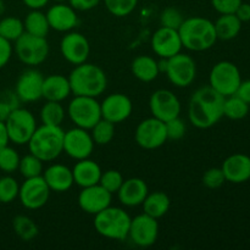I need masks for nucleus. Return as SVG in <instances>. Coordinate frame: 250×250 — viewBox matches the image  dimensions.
Returning <instances> with one entry per match:
<instances>
[{"instance_id":"f257e3e1","label":"nucleus","mask_w":250,"mask_h":250,"mask_svg":"<svg viewBox=\"0 0 250 250\" xmlns=\"http://www.w3.org/2000/svg\"><path fill=\"white\" fill-rule=\"evenodd\" d=\"M225 97L210 85L195 90L188 104V119L199 129L215 126L224 117Z\"/></svg>"},{"instance_id":"f03ea898","label":"nucleus","mask_w":250,"mask_h":250,"mask_svg":"<svg viewBox=\"0 0 250 250\" xmlns=\"http://www.w3.org/2000/svg\"><path fill=\"white\" fill-rule=\"evenodd\" d=\"M68 81L73 94L83 97L97 98L107 87V77L104 70L87 61L75 66L68 76Z\"/></svg>"},{"instance_id":"7ed1b4c3","label":"nucleus","mask_w":250,"mask_h":250,"mask_svg":"<svg viewBox=\"0 0 250 250\" xmlns=\"http://www.w3.org/2000/svg\"><path fill=\"white\" fill-rule=\"evenodd\" d=\"M183 48L192 51H205L217 41L214 22L200 16L185 19L178 28Z\"/></svg>"},{"instance_id":"20e7f679","label":"nucleus","mask_w":250,"mask_h":250,"mask_svg":"<svg viewBox=\"0 0 250 250\" xmlns=\"http://www.w3.org/2000/svg\"><path fill=\"white\" fill-rule=\"evenodd\" d=\"M63 136L65 131L61 126L42 125L37 127L27 143L29 153L41 159L43 163L54 161L63 153Z\"/></svg>"},{"instance_id":"39448f33","label":"nucleus","mask_w":250,"mask_h":250,"mask_svg":"<svg viewBox=\"0 0 250 250\" xmlns=\"http://www.w3.org/2000/svg\"><path fill=\"white\" fill-rule=\"evenodd\" d=\"M131 220L124 209L110 205L94 215L95 231L107 239L125 241L128 237Z\"/></svg>"},{"instance_id":"423d86ee","label":"nucleus","mask_w":250,"mask_h":250,"mask_svg":"<svg viewBox=\"0 0 250 250\" xmlns=\"http://www.w3.org/2000/svg\"><path fill=\"white\" fill-rule=\"evenodd\" d=\"M14 50L22 63L34 67L46 60L50 46L44 37H37L24 32L15 41Z\"/></svg>"},{"instance_id":"0eeeda50","label":"nucleus","mask_w":250,"mask_h":250,"mask_svg":"<svg viewBox=\"0 0 250 250\" xmlns=\"http://www.w3.org/2000/svg\"><path fill=\"white\" fill-rule=\"evenodd\" d=\"M67 115L76 127L90 131L102 119L100 103L97 98L75 95L67 106Z\"/></svg>"},{"instance_id":"6e6552de","label":"nucleus","mask_w":250,"mask_h":250,"mask_svg":"<svg viewBox=\"0 0 250 250\" xmlns=\"http://www.w3.org/2000/svg\"><path fill=\"white\" fill-rule=\"evenodd\" d=\"M242 82L241 71L231 61H220L215 63L209 75V85L225 98L233 95Z\"/></svg>"},{"instance_id":"1a4fd4ad","label":"nucleus","mask_w":250,"mask_h":250,"mask_svg":"<svg viewBox=\"0 0 250 250\" xmlns=\"http://www.w3.org/2000/svg\"><path fill=\"white\" fill-rule=\"evenodd\" d=\"M10 142L17 146L27 144L37 128L36 117L29 110L15 107L5 121Z\"/></svg>"},{"instance_id":"9d476101","label":"nucleus","mask_w":250,"mask_h":250,"mask_svg":"<svg viewBox=\"0 0 250 250\" xmlns=\"http://www.w3.org/2000/svg\"><path fill=\"white\" fill-rule=\"evenodd\" d=\"M165 73L176 87H189L197 77V65L192 56L181 51L172 58L166 59Z\"/></svg>"},{"instance_id":"9b49d317","label":"nucleus","mask_w":250,"mask_h":250,"mask_svg":"<svg viewBox=\"0 0 250 250\" xmlns=\"http://www.w3.org/2000/svg\"><path fill=\"white\" fill-rule=\"evenodd\" d=\"M134 139L141 148L153 150L163 146L167 141L165 122L149 117L139 122L134 133Z\"/></svg>"},{"instance_id":"f8f14e48","label":"nucleus","mask_w":250,"mask_h":250,"mask_svg":"<svg viewBox=\"0 0 250 250\" xmlns=\"http://www.w3.org/2000/svg\"><path fill=\"white\" fill-rule=\"evenodd\" d=\"M50 192L43 176L24 178V182L20 186L19 199L26 209L37 210L48 203Z\"/></svg>"},{"instance_id":"ddd939ff","label":"nucleus","mask_w":250,"mask_h":250,"mask_svg":"<svg viewBox=\"0 0 250 250\" xmlns=\"http://www.w3.org/2000/svg\"><path fill=\"white\" fill-rule=\"evenodd\" d=\"M159 236V224L156 219L146 214L137 215L131 220L128 237L132 243L139 248H149L155 244Z\"/></svg>"},{"instance_id":"4468645a","label":"nucleus","mask_w":250,"mask_h":250,"mask_svg":"<svg viewBox=\"0 0 250 250\" xmlns=\"http://www.w3.org/2000/svg\"><path fill=\"white\" fill-rule=\"evenodd\" d=\"M94 141L88 129L75 127L65 132L63 136V153L75 160H82L92 155Z\"/></svg>"},{"instance_id":"2eb2a0df","label":"nucleus","mask_w":250,"mask_h":250,"mask_svg":"<svg viewBox=\"0 0 250 250\" xmlns=\"http://www.w3.org/2000/svg\"><path fill=\"white\" fill-rule=\"evenodd\" d=\"M149 107L153 117L163 122L170 121L181 114L180 99L168 89L155 90L149 99Z\"/></svg>"},{"instance_id":"dca6fc26","label":"nucleus","mask_w":250,"mask_h":250,"mask_svg":"<svg viewBox=\"0 0 250 250\" xmlns=\"http://www.w3.org/2000/svg\"><path fill=\"white\" fill-rule=\"evenodd\" d=\"M60 53L67 62L80 65L89 58L90 44L80 32H67L60 42Z\"/></svg>"},{"instance_id":"f3484780","label":"nucleus","mask_w":250,"mask_h":250,"mask_svg":"<svg viewBox=\"0 0 250 250\" xmlns=\"http://www.w3.org/2000/svg\"><path fill=\"white\" fill-rule=\"evenodd\" d=\"M44 76L36 68L23 71L17 78L15 95L23 103H34L43 98Z\"/></svg>"},{"instance_id":"a211bd4d","label":"nucleus","mask_w":250,"mask_h":250,"mask_svg":"<svg viewBox=\"0 0 250 250\" xmlns=\"http://www.w3.org/2000/svg\"><path fill=\"white\" fill-rule=\"evenodd\" d=\"M102 117L112 122V124H121L131 116L133 111L132 100L122 93L110 94L100 103Z\"/></svg>"},{"instance_id":"6ab92c4d","label":"nucleus","mask_w":250,"mask_h":250,"mask_svg":"<svg viewBox=\"0 0 250 250\" xmlns=\"http://www.w3.org/2000/svg\"><path fill=\"white\" fill-rule=\"evenodd\" d=\"M151 49L161 59L172 58L181 53L183 45L177 29L163 27L156 29L151 37Z\"/></svg>"},{"instance_id":"aec40b11","label":"nucleus","mask_w":250,"mask_h":250,"mask_svg":"<svg viewBox=\"0 0 250 250\" xmlns=\"http://www.w3.org/2000/svg\"><path fill=\"white\" fill-rule=\"evenodd\" d=\"M112 194L104 187L98 185L82 188L78 194V207L89 215H97L111 205Z\"/></svg>"},{"instance_id":"412c9836","label":"nucleus","mask_w":250,"mask_h":250,"mask_svg":"<svg viewBox=\"0 0 250 250\" xmlns=\"http://www.w3.org/2000/svg\"><path fill=\"white\" fill-rule=\"evenodd\" d=\"M45 15L50 29H54V31L70 32L78 23L76 10L70 4L66 5L65 2H56L55 5L49 7Z\"/></svg>"},{"instance_id":"4be33fe9","label":"nucleus","mask_w":250,"mask_h":250,"mask_svg":"<svg viewBox=\"0 0 250 250\" xmlns=\"http://www.w3.org/2000/svg\"><path fill=\"white\" fill-rule=\"evenodd\" d=\"M221 168L226 182L234 185L247 182L250 180V156L242 153L232 154L222 163Z\"/></svg>"},{"instance_id":"5701e85b","label":"nucleus","mask_w":250,"mask_h":250,"mask_svg":"<svg viewBox=\"0 0 250 250\" xmlns=\"http://www.w3.org/2000/svg\"><path fill=\"white\" fill-rule=\"evenodd\" d=\"M148 193V186L144 182V180L138 177H132L124 181L116 194L122 205L133 208L143 204Z\"/></svg>"},{"instance_id":"b1692460","label":"nucleus","mask_w":250,"mask_h":250,"mask_svg":"<svg viewBox=\"0 0 250 250\" xmlns=\"http://www.w3.org/2000/svg\"><path fill=\"white\" fill-rule=\"evenodd\" d=\"M42 176L51 192H67L75 185L72 170L62 164H53L43 171Z\"/></svg>"},{"instance_id":"393cba45","label":"nucleus","mask_w":250,"mask_h":250,"mask_svg":"<svg viewBox=\"0 0 250 250\" xmlns=\"http://www.w3.org/2000/svg\"><path fill=\"white\" fill-rule=\"evenodd\" d=\"M102 172L103 171L100 166L98 165V163L90 160L89 158L77 160V163L72 168L73 181L81 188L98 185Z\"/></svg>"},{"instance_id":"a878e982","label":"nucleus","mask_w":250,"mask_h":250,"mask_svg":"<svg viewBox=\"0 0 250 250\" xmlns=\"http://www.w3.org/2000/svg\"><path fill=\"white\" fill-rule=\"evenodd\" d=\"M72 93L68 77L62 75H50L44 77L43 98L50 102H63Z\"/></svg>"},{"instance_id":"bb28decb","label":"nucleus","mask_w":250,"mask_h":250,"mask_svg":"<svg viewBox=\"0 0 250 250\" xmlns=\"http://www.w3.org/2000/svg\"><path fill=\"white\" fill-rule=\"evenodd\" d=\"M132 75L141 82H153L160 73L159 62L149 55H139L131 63Z\"/></svg>"},{"instance_id":"cd10ccee","label":"nucleus","mask_w":250,"mask_h":250,"mask_svg":"<svg viewBox=\"0 0 250 250\" xmlns=\"http://www.w3.org/2000/svg\"><path fill=\"white\" fill-rule=\"evenodd\" d=\"M142 207L144 214L158 220L167 214L171 207V200L166 193L156 190V192L148 193Z\"/></svg>"},{"instance_id":"c85d7f7f","label":"nucleus","mask_w":250,"mask_h":250,"mask_svg":"<svg viewBox=\"0 0 250 250\" xmlns=\"http://www.w3.org/2000/svg\"><path fill=\"white\" fill-rule=\"evenodd\" d=\"M216 37L220 41H231L239 34L242 29V21L236 14H222L214 22Z\"/></svg>"},{"instance_id":"c756f323","label":"nucleus","mask_w":250,"mask_h":250,"mask_svg":"<svg viewBox=\"0 0 250 250\" xmlns=\"http://www.w3.org/2000/svg\"><path fill=\"white\" fill-rule=\"evenodd\" d=\"M23 26L24 32L27 33L37 37H44V38H46L49 31H50L46 15L41 10H31V12H28L27 16L24 17Z\"/></svg>"},{"instance_id":"7c9ffc66","label":"nucleus","mask_w":250,"mask_h":250,"mask_svg":"<svg viewBox=\"0 0 250 250\" xmlns=\"http://www.w3.org/2000/svg\"><path fill=\"white\" fill-rule=\"evenodd\" d=\"M12 229L16 236L23 242H31L38 236L39 229L36 222L26 215H17L12 220Z\"/></svg>"},{"instance_id":"2f4dec72","label":"nucleus","mask_w":250,"mask_h":250,"mask_svg":"<svg viewBox=\"0 0 250 250\" xmlns=\"http://www.w3.org/2000/svg\"><path fill=\"white\" fill-rule=\"evenodd\" d=\"M66 116V112L60 102H50L46 100L45 104L41 109L42 125L50 126H61Z\"/></svg>"},{"instance_id":"473e14b6","label":"nucleus","mask_w":250,"mask_h":250,"mask_svg":"<svg viewBox=\"0 0 250 250\" xmlns=\"http://www.w3.org/2000/svg\"><path fill=\"white\" fill-rule=\"evenodd\" d=\"M249 114V104L237 97L236 94L225 98L224 102V116L229 120H243Z\"/></svg>"},{"instance_id":"72a5a7b5","label":"nucleus","mask_w":250,"mask_h":250,"mask_svg":"<svg viewBox=\"0 0 250 250\" xmlns=\"http://www.w3.org/2000/svg\"><path fill=\"white\" fill-rule=\"evenodd\" d=\"M90 134L97 146H106L115 137V124L102 117L90 129Z\"/></svg>"},{"instance_id":"f704fd0d","label":"nucleus","mask_w":250,"mask_h":250,"mask_svg":"<svg viewBox=\"0 0 250 250\" xmlns=\"http://www.w3.org/2000/svg\"><path fill=\"white\" fill-rule=\"evenodd\" d=\"M24 33L23 21L14 16L0 20V36L10 42H15Z\"/></svg>"},{"instance_id":"c9c22d12","label":"nucleus","mask_w":250,"mask_h":250,"mask_svg":"<svg viewBox=\"0 0 250 250\" xmlns=\"http://www.w3.org/2000/svg\"><path fill=\"white\" fill-rule=\"evenodd\" d=\"M19 171L24 178L38 177V176L43 175V161L29 153L28 155H24L20 160Z\"/></svg>"},{"instance_id":"e433bc0d","label":"nucleus","mask_w":250,"mask_h":250,"mask_svg":"<svg viewBox=\"0 0 250 250\" xmlns=\"http://www.w3.org/2000/svg\"><path fill=\"white\" fill-rule=\"evenodd\" d=\"M20 185L11 176L0 178V204H10L19 198Z\"/></svg>"},{"instance_id":"4c0bfd02","label":"nucleus","mask_w":250,"mask_h":250,"mask_svg":"<svg viewBox=\"0 0 250 250\" xmlns=\"http://www.w3.org/2000/svg\"><path fill=\"white\" fill-rule=\"evenodd\" d=\"M20 160L21 158L19 153L14 148L9 146V144L0 149V170L4 171L5 173H12L19 170Z\"/></svg>"},{"instance_id":"58836bf2","label":"nucleus","mask_w":250,"mask_h":250,"mask_svg":"<svg viewBox=\"0 0 250 250\" xmlns=\"http://www.w3.org/2000/svg\"><path fill=\"white\" fill-rule=\"evenodd\" d=\"M107 11L116 17L128 16L134 11L138 0H104Z\"/></svg>"},{"instance_id":"ea45409f","label":"nucleus","mask_w":250,"mask_h":250,"mask_svg":"<svg viewBox=\"0 0 250 250\" xmlns=\"http://www.w3.org/2000/svg\"><path fill=\"white\" fill-rule=\"evenodd\" d=\"M124 176L120 171L117 170H107L105 172H102L100 176L99 185L102 187H104L107 192H110L111 194L119 192L120 187L124 183Z\"/></svg>"},{"instance_id":"a19ab883","label":"nucleus","mask_w":250,"mask_h":250,"mask_svg":"<svg viewBox=\"0 0 250 250\" xmlns=\"http://www.w3.org/2000/svg\"><path fill=\"white\" fill-rule=\"evenodd\" d=\"M183 21H185L183 14L173 6L166 7L160 14V24L163 27H167V28L177 29L178 31Z\"/></svg>"},{"instance_id":"79ce46f5","label":"nucleus","mask_w":250,"mask_h":250,"mask_svg":"<svg viewBox=\"0 0 250 250\" xmlns=\"http://www.w3.org/2000/svg\"><path fill=\"white\" fill-rule=\"evenodd\" d=\"M202 182L209 189H217V188L224 186V183L226 182V178H225L224 171L221 167H211L205 171Z\"/></svg>"},{"instance_id":"37998d69","label":"nucleus","mask_w":250,"mask_h":250,"mask_svg":"<svg viewBox=\"0 0 250 250\" xmlns=\"http://www.w3.org/2000/svg\"><path fill=\"white\" fill-rule=\"evenodd\" d=\"M165 126L166 133H167V139H171V141H178V139L183 138L186 134V131H187L185 121L182 119H180V116L165 122Z\"/></svg>"},{"instance_id":"c03bdc74","label":"nucleus","mask_w":250,"mask_h":250,"mask_svg":"<svg viewBox=\"0 0 250 250\" xmlns=\"http://www.w3.org/2000/svg\"><path fill=\"white\" fill-rule=\"evenodd\" d=\"M242 1L243 0H211V4L220 15L234 14Z\"/></svg>"},{"instance_id":"a18cd8bd","label":"nucleus","mask_w":250,"mask_h":250,"mask_svg":"<svg viewBox=\"0 0 250 250\" xmlns=\"http://www.w3.org/2000/svg\"><path fill=\"white\" fill-rule=\"evenodd\" d=\"M12 50L14 48L11 45V42L0 36V68L5 67L9 63L12 56Z\"/></svg>"},{"instance_id":"49530a36","label":"nucleus","mask_w":250,"mask_h":250,"mask_svg":"<svg viewBox=\"0 0 250 250\" xmlns=\"http://www.w3.org/2000/svg\"><path fill=\"white\" fill-rule=\"evenodd\" d=\"M100 0H68V4L76 11H89L99 5Z\"/></svg>"},{"instance_id":"de8ad7c7","label":"nucleus","mask_w":250,"mask_h":250,"mask_svg":"<svg viewBox=\"0 0 250 250\" xmlns=\"http://www.w3.org/2000/svg\"><path fill=\"white\" fill-rule=\"evenodd\" d=\"M234 94L241 98L242 100H244L247 104L250 105V80L242 81L238 89H237V92Z\"/></svg>"},{"instance_id":"09e8293b","label":"nucleus","mask_w":250,"mask_h":250,"mask_svg":"<svg viewBox=\"0 0 250 250\" xmlns=\"http://www.w3.org/2000/svg\"><path fill=\"white\" fill-rule=\"evenodd\" d=\"M15 107L17 106H14L12 103L9 102V100H0V121H6L7 117L10 116V114H11Z\"/></svg>"},{"instance_id":"8fccbe9b","label":"nucleus","mask_w":250,"mask_h":250,"mask_svg":"<svg viewBox=\"0 0 250 250\" xmlns=\"http://www.w3.org/2000/svg\"><path fill=\"white\" fill-rule=\"evenodd\" d=\"M234 14H236V16L241 20L242 23H243V22H249L250 21V4L242 1V4L239 5L238 9L236 10Z\"/></svg>"},{"instance_id":"3c124183","label":"nucleus","mask_w":250,"mask_h":250,"mask_svg":"<svg viewBox=\"0 0 250 250\" xmlns=\"http://www.w3.org/2000/svg\"><path fill=\"white\" fill-rule=\"evenodd\" d=\"M22 1L31 10H42L48 5L50 0H22Z\"/></svg>"},{"instance_id":"603ef678","label":"nucleus","mask_w":250,"mask_h":250,"mask_svg":"<svg viewBox=\"0 0 250 250\" xmlns=\"http://www.w3.org/2000/svg\"><path fill=\"white\" fill-rule=\"evenodd\" d=\"M10 139L9 136H7V131H6V126H5V122L0 121V149L6 146L9 144Z\"/></svg>"},{"instance_id":"864d4df0","label":"nucleus","mask_w":250,"mask_h":250,"mask_svg":"<svg viewBox=\"0 0 250 250\" xmlns=\"http://www.w3.org/2000/svg\"><path fill=\"white\" fill-rule=\"evenodd\" d=\"M54 1H56V2H65V1H68V0H54Z\"/></svg>"}]
</instances>
